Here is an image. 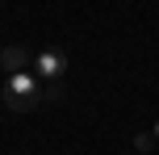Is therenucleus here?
<instances>
[{
	"label": "nucleus",
	"instance_id": "f257e3e1",
	"mask_svg": "<svg viewBox=\"0 0 159 155\" xmlns=\"http://www.w3.org/2000/svg\"><path fill=\"white\" fill-rule=\"evenodd\" d=\"M0 97H4V105L13 109V113H25V109H38L42 101H55L59 97V84L55 80H42L38 71H8Z\"/></svg>",
	"mask_w": 159,
	"mask_h": 155
},
{
	"label": "nucleus",
	"instance_id": "f03ea898",
	"mask_svg": "<svg viewBox=\"0 0 159 155\" xmlns=\"http://www.w3.org/2000/svg\"><path fill=\"white\" fill-rule=\"evenodd\" d=\"M34 71H38L42 80H59V75L67 71V55L63 50H42V55H34Z\"/></svg>",
	"mask_w": 159,
	"mask_h": 155
},
{
	"label": "nucleus",
	"instance_id": "7ed1b4c3",
	"mask_svg": "<svg viewBox=\"0 0 159 155\" xmlns=\"http://www.w3.org/2000/svg\"><path fill=\"white\" fill-rule=\"evenodd\" d=\"M0 67H8V71H30L34 55L25 46H4V50H0Z\"/></svg>",
	"mask_w": 159,
	"mask_h": 155
},
{
	"label": "nucleus",
	"instance_id": "20e7f679",
	"mask_svg": "<svg viewBox=\"0 0 159 155\" xmlns=\"http://www.w3.org/2000/svg\"><path fill=\"white\" fill-rule=\"evenodd\" d=\"M155 139H159V122H155Z\"/></svg>",
	"mask_w": 159,
	"mask_h": 155
}]
</instances>
